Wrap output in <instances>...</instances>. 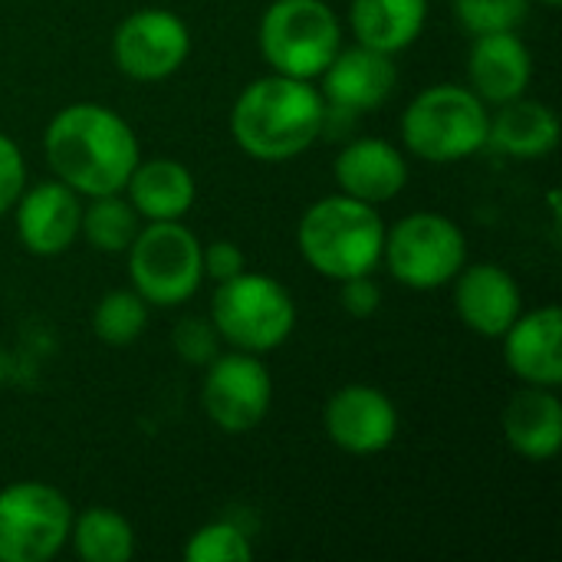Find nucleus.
Wrapping results in <instances>:
<instances>
[{
	"instance_id": "nucleus-29",
	"label": "nucleus",
	"mask_w": 562,
	"mask_h": 562,
	"mask_svg": "<svg viewBox=\"0 0 562 562\" xmlns=\"http://www.w3.org/2000/svg\"><path fill=\"white\" fill-rule=\"evenodd\" d=\"M23 188H26L23 151L16 148V142L10 135L0 132V214H7L16 204Z\"/></svg>"
},
{
	"instance_id": "nucleus-17",
	"label": "nucleus",
	"mask_w": 562,
	"mask_h": 562,
	"mask_svg": "<svg viewBox=\"0 0 562 562\" xmlns=\"http://www.w3.org/2000/svg\"><path fill=\"white\" fill-rule=\"evenodd\" d=\"M533 76V59L517 30L504 33H481L468 53V79L471 92L481 102L501 105L527 92Z\"/></svg>"
},
{
	"instance_id": "nucleus-4",
	"label": "nucleus",
	"mask_w": 562,
	"mask_h": 562,
	"mask_svg": "<svg viewBox=\"0 0 562 562\" xmlns=\"http://www.w3.org/2000/svg\"><path fill=\"white\" fill-rule=\"evenodd\" d=\"M487 102L468 86L438 82L422 89L402 115V142L412 155L448 165L487 148Z\"/></svg>"
},
{
	"instance_id": "nucleus-7",
	"label": "nucleus",
	"mask_w": 562,
	"mask_h": 562,
	"mask_svg": "<svg viewBox=\"0 0 562 562\" xmlns=\"http://www.w3.org/2000/svg\"><path fill=\"white\" fill-rule=\"evenodd\" d=\"M201 240L181 221H148L128 244V280L148 306L188 303L201 280Z\"/></svg>"
},
{
	"instance_id": "nucleus-22",
	"label": "nucleus",
	"mask_w": 562,
	"mask_h": 562,
	"mask_svg": "<svg viewBox=\"0 0 562 562\" xmlns=\"http://www.w3.org/2000/svg\"><path fill=\"white\" fill-rule=\"evenodd\" d=\"M428 20V0H352L349 23L362 46L389 56L408 49Z\"/></svg>"
},
{
	"instance_id": "nucleus-9",
	"label": "nucleus",
	"mask_w": 562,
	"mask_h": 562,
	"mask_svg": "<svg viewBox=\"0 0 562 562\" xmlns=\"http://www.w3.org/2000/svg\"><path fill=\"white\" fill-rule=\"evenodd\" d=\"M72 507L43 481L0 491V562H49L69 540Z\"/></svg>"
},
{
	"instance_id": "nucleus-25",
	"label": "nucleus",
	"mask_w": 562,
	"mask_h": 562,
	"mask_svg": "<svg viewBox=\"0 0 562 562\" xmlns=\"http://www.w3.org/2000/svg\"><path fill=\"white\" fill-rule=\"evenodd\" d=\"M148 323V303L135 290H109L92 313V333L105 346H132Z\"/></svg>"
},
{
	"instance_id": "nucleus-32",
	"label": "nucleus",
	"mask_w": 562,
	"mask_h": 562,
	"mask_svg": "<svg viewBox=\"0 0 562 562\" xmlns=\"http://www.w3.org/2000/svg\"><path fill=\"white\" fill-rule=\"evenodd\" d=\"M3 372H7V362H3V352H0V382H3Z\"/></svg>"
},
{
	"instance_id": "nucleus-11",
	"label": "nucleus",
	"mask_w": 562,
	"mask_h": 562,
	"mask_svg": "<svg viewBox=\"0 0 562 562\" xmlns=\"http://www.w3.org/2000/svg\"><path fill=\"white\" fill-rule=\"evenodd\" d=\"M188 53L191 33L184 20L161 7L128 13L112 36V59L135 82H158L175 76Z\"/></svg>"
},
{
	"instance_id": "nucleus-31",
	"label": "nucleus",
	"mask_w": 562,
	"mask_h": 562,
	"mask_svg": "<svg viewBox=\"0 0 562 562\" xmlns=\"http://www.w3.org/2000/svg\"><path fill=\"white\" fill-rule=\"evenodd\" d=\"M339 303H342V310H346L349 316L366 319V316H372V313L382 306V290H379V283H375L369 273L349 277V280H342Z\"/></svg>"
},
{
	"instance_id": "nucleus-10",
	"label": "nucleus",
	"mask_w": 562,
	"mask_h": 562,
	"mask_svg": "<svg viewBox=\"0 0 562 562\" xmlns=\"http://www.w3.org/2000/svg\"><path fill=\"white\" fill-rule=\"evenodd\" d=\"M201 402L207 418L227 435L254 431L273 402V382L267 366L254 352H227L207 362Z\"/></svg>"
},
{
	"instance_id": "nucleus-19",
	"label": "nucleus",
	"mask_w": 562,
	"mask_h": 562,
	"mask_svg": "<svg viewBox=\"0 0 562 562\" xmlns=\"http://www.w3.org/2000/svg\"><path fill=\"white\" fill-rule=\"evenodd\" d=\"M504 438L527 461H553L562 448V405L557 389L527 385L504 408Z\"/></svg>"
},
{
	"instance_id": "nucleus-5",
	"label": "nucleus",
	"mask_w": 562,
	"mask_h": 562,
	"mask_svg": "<svg viewBox=\"0 0 562 562\" xmlns=\"http://www.w3.org/2000/svg\"><path fill=\"white\" fill-rule=\"evenodd\" d=\"M211 323L224 342L240 352H273L296 326V303L283 283L263 273H237L217 283L211 300Z\"/></svg>"
},
{
	"instance_id": "nucleus-3",
	"label": "nucleus",
	"mask_w": 562,
	"mask_h": 562,
	"mask_svg": "<svg viewBox=\"0 0 562 562\" xmlns=\"http://www.w3.org/2000/svg\"><path fill=\"white\" fill-rule=\"evenodd\" d=\"M296 240L303 260L316 273L342 283L379 267L385 247V224L372 204L356 201L349 194H333L310 204L296 227Z\"/></svg>"
},
{
	"instance_id": "nucleus-8",
	"label": "nucleus",
	"mask_w": 562,
	"mask_h": 562,
	"mask_svg": "<svg viewBox=\"0 0 562 562\" xmlns=\"http://www.w3.org/2000/svg\"><path fill=\"white\" fill-rule=\"evenodd\" d=\"M382 260L389 273L412 290H438L458 277L468 260L461 227L435 211H415L385 231Z\"/></svg>"
},
{
	"instance_id": "nucleus-23",
	"label": "nucleus",
	"mask_w": 562,
	"mask_h": 562,
	"mask_svg": "<svg viewBox=\"0 0 562 562\" xmlns=\"http://www.w3.org/2000/svg\"><path fill=\"white\" fill-rule=\"evenodd\" d=\"M69 540L86 562H128L135 553V533L128 520L109 507H92L72 517Z\"/></svg>"
},
{
	"instance_id": "nucleus-26",
	"label": "nucleus",
	"mask_w": 562,
	"mask_h": 562,
	"mask_svg": "<svg viewBox=\"0 0 562 562\" xmlns=\"http://www.w3.org/2000/svg\"><path fill=\"white\" fill-rule=\"evenodd\" d=\"M188 562H250L254 547L247 533L227 520H214L201 530H194L184 543Z\"/></svg>"
},
{
	"instance_id": "nucleus-21",
	"label": "nucleus",
	"mask_w": 562,
	"mask_h": 562,
	"mask_svg": "<svg viewBox=\"0 0 562 562\" xmlns=\"http://www.w3.org/2000/svg\"><path fill=\"white\" fill-rule=\"evenodd\" d=\"M128 204L145 221H181L198 198L191 171L175 158L138 161L125 181Z\"/></svg>"
},
{
	"instance_id": "nucleus-33",
	"label": "nucleus",
	"mask_w": 562,
	"mask_h": 562,
	"mask_svg": "<svg viewBox=\"0 0 562 562\" xmlns=\"http://www.w3.org/2000/svg\"><path fill=\"white\" fill-rule=\"evenodd\" d=\"M543 3H547V7H557V3H560V0H543Z\"/></svg>"
},
{
	"instance_id": "nucleus-15",
	"label": "nucleus",
	"mask_w": 562,
	"mask_h": 562,
	"mask_svg": "<svg viewBox=\"0 0 562 562\" xmlns=\"http://www.w3.org/2000/svg\"><path fill=\"white\" fill-rule=\"evenodd\" d=\"M454 310L461 323L487 339H501L524 310L517 280L497 263L461 267L454 277Z\"/></svg>"
},
{
	"instance_id": "nucleus-1",
	"label": "nucleus",
	"mask_w": 562,
	"mask_h": 562,
	"mask_svg": "<svg viewBox=\"0 0 562 562\" xmlns=\"http://www.w3.org/2000/svg\"><path fill=\"white\" fill-rule=\"evenodd\" d=\"M53 175L76 194H122L132 168L142 161L132 125L109 105L76 102L59 109L43 135Z\"/></svg>"
},
{
	"instance_id": "nucleus-20",
	"label": "nucleus",
	"mask_w": 562,
	"mask_h": 562,
	"mask_svg": "<svg viewBox=\"0 0 562 562\" xmlns=\"http://www.w3.org/2000/svg\"><path fill=\"white\" fill-rule=\"evenodd\" d=\"M560 142V119L547 102L517 95L487 122V148L510 158H543Z\"/></svg>"
},
{
	"instance_id": "nucleus-24",
	"label": "nucleus",
	"mask_w": 562,
	"mask_h": 562,
	"mask_svg": "<svg viewBox=\"0 0 562 562\" xmlns=\"http://www.w3.org/2000/svg\"><path fill=\"white\" fill-rule=\"evenodd\" d=\"M79 234L99 254H122L138 234V211L128 204V198L119 194L89 198V207H82Z\"/></svg>"
},
{
	"instance_id": "nucleus-2",
	"label": "nucleus",
	"mask_w": 562,
	"mask_h": 562,
	"mask_svg": "<svg viewBox=\"0 0 562 562\" xmlns=\"http://www.w3.org/2000/svg\"><path fill=\"white\" fill-rule=\"evenodd\" d=\"M326 99L313 79L270 72L254 79L231 109V135L257 161H290L326 132Z\"/></svg>"
},
{
	"instance_id": "nucleus-27",
	"label": "nucleus",
	"mask_w": 562,
	"mask_h": 562,
	"mask_svg": "<svg viewBox=\"0 0 562 562\" xmlns=\"http://www.w3.org/2000/svg\"><path fill=\"white\" fill-rule=\"evenodd\" d=\"M530 0H454V16L471 36L517 30L527 20Z\"/></svg>"
},
{
	"instance_id": "nucleus-6",
	"label": "nucleus",
	"mask_w": 562,
	"mask_h": 562,
	"mask_svg": "<svg viewBox=\"0 0 562 562\" xmlns=\"http://www.w3.org/2000/svg\"><path fill=\"white\" fill-rule=\"evenodd\" d=\"M260 56L273 72L316 79L342 46V26L326 0H273L257 30Z\"/></svg>"
},
{
	"instance_id": "nucleus-14",
	"label": "nucleus",
	"mask_w": 562,
	"mask_h": 562,
	"mask_svg": "<svg viewBox=\"0 0 562 562\" xmlns=\"http://www.w3.org/2000/svg\"><path fill=\"white\" fill-rule=\"evenodd\" d=\"M13 207L20 244L36 257H59L79 237L82 204L79 194L66 188L59 178L23 188Z\"/></svg>"
},
{
	"instance_id": "nucleus-30",
	"label": "nucleus",
	"mask_w": 562,
	"mask_h": 562,
	"mask_svg": "<svg viewBox=\"0 0 562 562\" xmlns=\"http://www.w3.org/2000/svg\"><path fill=\"white\" fill-rule=\"evenodd\" d=\"M201 267H204V277L214 280V283H224L237 273L247 270V260L240 254V247L234 240H214L207 247H201Z\"/></svg>"
},
{
	"instance_id": "nucleus-28",
	"label": "nucleus",
	"mask_w": 562,
	"mask_h": 562,
	"mask_svg": "<svg viewBox=\"0 0 562 562\" xmlns=\"http://www.w3.org/2000/svg\"><path fill=\"white\" fill-rule=\"evenodd\" d=\"M217 342H221V336L211 319L191 316V319H181L175 329V352L188 366H207L217 356Z\"/></svg>"
},
{
	"instance_id": "nucleus-13",
	"label": "nucleus",
	"mask_w": 562,
	"mask_h": 562,
	"mask_svg": "<svg viewBox=\"0 0 562 562\" xmlns=\"http://www.w3.org/2000/svg\"><path fill=\"white\" fill-rule=\"evenodd\" d=\"M398 86L395 59L372 46H349L333 56V63L323 69V99L329 109H339L346 115H362L392 99Z\"/></svg>"
},
{
	"instance_id": "nucleus-12",
	"label": "nucleus",
	"mask_w": 562,
	"mask_h": 562,
	"mask_svg": "<svg viewBox=\"0 0 562 562\" xmlns=\"http://www.w3.org/2000/svg\"><path fill=\"white\" fill-rule=\"evenodd\" d=\"M323 425L339 451L352 458H369L395 441L398 412L385 392L372 385H346L326 402Z\"/></svg>"
},
{
	"instance_id": "nucleus-18",
	"label": "nucleus",
	"mask_w": 562,
	"mask_h": 562,
	"mask_svg": "<svg viewBox=\"0 0 562 562\" xmlns=\"http://www.w3.org/2000/svg\"><path fill=\"white\" fill-rule=\"evenodd\" d=\"M562 313L560 306H543L537 313H520L514 326L501 336L504 359L517 379L540 389L562 385Z\"/></svg>"
},
{
	"instance_id": "nucleus-16",
	"label": "nucleus",
	"mask_w": 562,
	"mask_h": 562,
	"mask_svg": "<svg viewBox=\"0 0 562 562\" xmlns=\"http://www.w3.org/2000/svg\"><path fill=\"white\" fill-rule=\"evenodd\" d=\"M336 184L342 194L372 207L392 201L408 184L405 155L385 138H356L336 155Z\"/></svg>"
}]
</instances>
